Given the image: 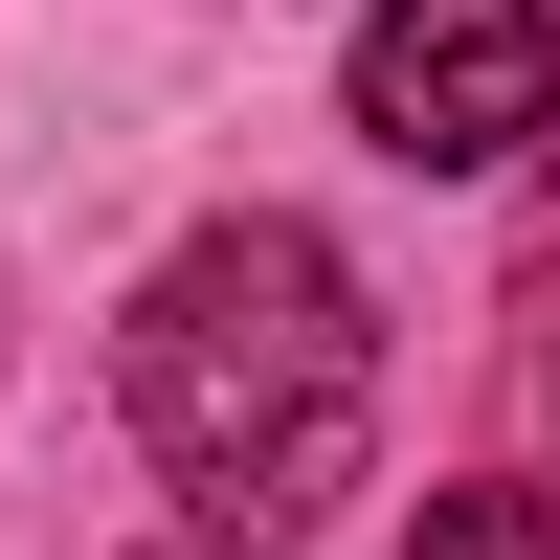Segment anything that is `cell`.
Returning a JSON list of instances; mask_svg holds the SVG:
<instances>
[{"instance_id":"obj_2","label":"cell","mask_w":560,"mask_h":560,"mask_svg":"<svg viewBox=\"0 0 560 560\" xmlns=\"http://www.w3.org/2000/svg\"><path fill=\"white\" fill-rule=\"evenodd\" d=\"M560 113V23L538 0H382V23H359V135H382V158H516V135Z\"/></svg>"},{"instance_id":"obj_3","label":"cell","mask_w":560,"mask_h":560,"mask_svg":"<svg viewBox=\"0 0 560 560\" xmlns=\"http://www.w3.org/2000/svg\"><path fill=\"white\" fill-rule=\"evenodd\" d=\"M404 560H560V493H427Z\"/></svg>"},{"instance_id":"obj_1","label":"cell","mask_w":560,"mask_h":560,"mask_svg":"<svg viewBox=\"0 0 560 560\" xmlns=\"http://www.w3.org/2000/svg\"><path fill=\"white\" fill-rule=\"evenodd\" d=\"M135 448L202 493L224 538H292L314 493H359L382 448V314L314 224H202V247L135 292Z\"/></svg>"}]
</instances>
